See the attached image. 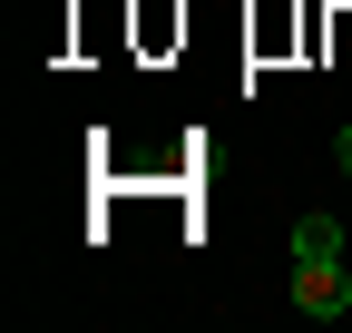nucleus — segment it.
I'll use <instances>...</instances> for the list:
<instances>
[{
	"mask_svg": "<svg viewBox=\"0 0 352 333\" xmlns=\"http://www.w3.org/2000/svg\"><path fill=\"white\" fill-rule=\"evenodd\" d=\"M294 314H314V323H342V314H352L342 255H294Z\"/></svg>",
	"mask_w": 352,
	"mask_h": 333,
	"instance_id": "nucleus-1",
	"label": "nucleus"
},
{
	"mask_svg": "<svg viewBox=\"0 0 352 333\" xmlns=\"http://www.w3.org/2000/svg\"><path fill=\"white\" fill-rule=\"evenodd\" d=\"M294 255H342V226H333V216H303V226H294Z\"/></svg>",
	"mask_w": 352,
	"mask_h": 333,
	"instance_id": "nucleus-2",
	"label": "nucleus"
},
{
	"mask_svg": "<svg viewBox=\"0 0 352 333\" xmlns=\"http://www.w3.org/2000/svg\"><path fill=\"white\" fill-rule=\"evenodd\" d=\"M333 166H342V177H352V118H342V128H333Z\"/></svg>",
	"mask_w": 352,
	"mask_h": 333,
	"instance_id": "nucleus-3",
	"label": "nucleus"
}]
</instances>
